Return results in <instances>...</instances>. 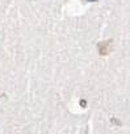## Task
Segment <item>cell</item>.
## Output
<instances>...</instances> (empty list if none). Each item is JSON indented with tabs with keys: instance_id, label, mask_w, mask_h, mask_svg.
<instances>
[{
	"instance_id": "1",
	"label": "cell",
	"mask_w": 130,
	"mask_h": 134,
	"mask_svg": "<svg viewBox=\"0 0 130 134\" xmlns=\"http://www.w3.org/2000/svg\"><path fill=\"white\" fill-rule=\"evenodd\" d=\"M99 51L103 55L108 54L109 53V42H101V43H99Z\"/></svg>"
}]
</instances>
